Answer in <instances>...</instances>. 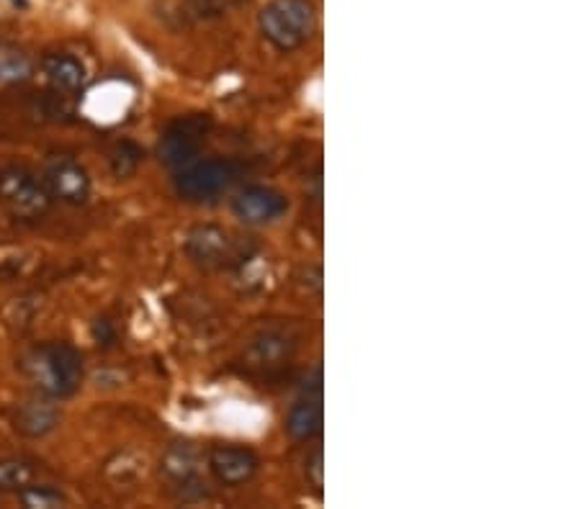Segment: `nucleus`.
Masks as SVG:
<instances>
[{
    "instance_id": "obj_9",
    "label": "nucleus",
    "mask_w": 579,
    "mask_h": 509,
    "mask_svg": "<svg viewBox=\"0 0 579 509\" xmlns=\"http://www.w3.org/2000/svg\"><path fill=\"white\" fill-rule=\"evenodd\" d=\"M322 373L317 370L312 386H307L304 393L291 404L286 430L297 440H312L322 432Z\"/></svg>"
},
{
    "instance_id": "obj_15",
    "label": "nucleus",
    "mask_w": 579,
    "mask_h": 509,
    "mask_svg": "<svg viewBox=\"0 0 579 509\" xmlns=\"http://www.w3.org/2000/svg\"><path fill=\"white\" fill-rule=\"evenodd\" d=\"M34 466L23 461H0V491H19L31 484Z\"/></svg>"
},
{
    "instance_id": "obj_16",
    "label": "nucleus",
    "mask_w": 579,
    "mask_h": 509,
    "mask_svg": "<svg viewBox=\"0 0 579 509\" xmlns=\"http://www.w3.org/2000/svg\"><path fill=\"white\" fill-rule=\"evenodd\" d=\"M286 343H289V337L283 335H276V332H266V335H260L258 339L253 343V358L262 362V366H270L274 360H281L286 355Z\"/></svg>"
},
{
    "instance_id": "obj_6",
    "label": "nucleus",
    "mask_w": 579,
    "mask_h": 509,
    "mask_svg": "<svg viewBox=\"0 0 579 509\" xmlns=\"http://www.w3.org/2000/svg\"><path fill=\"white\" fill-rule=\"evenodd\" d=\"M42 185L52 201L81 206L90 196V175L73 158H50L42 167Z\"/></svg>"
},
{
    "instance_id": "obj_1",
    "label": "nucleus",
    "mask_w": 579,
    "mask_h": 509,
    "mask_svg": "<svg viewBox=\"0 0 579 509\" xmlns=\"http://www.w3.org/2000/svg\"><path fill=\"white\" fill-rule=\"evenodd\" d=\"M29 383L50 399H67L83 383V358L65 343H46L29 350L21 360Z\"/></svg>"
},
{
    "instance_id": "obj_12",
    "label": "nucleus",
    "mask_w": 579,
    "mask_h": 509,
    "mask_svg": "<svg viewBox=\"0 0 579 509\" xmlns=\"http://www.w3.org/2000/svg\"><path fill=\"white\" fill-rule=\"evenodd\" d=\"M42 75L54 90L75 93L81 90L85 83V65L75 54L52 52L42 59Z\"/></svg>"
},
{
    "instance_id": "obj_18",
    "label": "nucleus",
    "mask_w": 579,
    "mask_h": 509,
    "mask_svg": "<svg viewBox=\"0 0 579 509\" xmlns=\"http://www.w3.org/2000/svg\"><path fill=\"white\" fill-rule=\"evenodd\" d=\"M312 474H314V484L322 486V451L314 453V461H312Z\"/></svg>"
},
{
    "instance_id": "obj_5",
    "label": "nucleus",
    "mask_w": 579,
    "mask_h": 509,
    "mask_svg": "<svg viewBox=\"0 0 579 509\" xmlns=\"http://www.w3.org/2000/svg\"><path fill=\"white\" fill-rule=\"evenodd\" d=\"M208 129H212V121H208V116L201 113L183 116V119L170 123L160 139L162 162L175 170L189 165V162L199 158V150L206 142Z\"/></svg>"
},
{
    "instance_id": "obj_14",
    "label": "nucleus",
    "mask_w": 579,
    "mask_h": 509,
    "mask_svg": "<svg viewBox=\"0 0 579 509\" xmlns=\"http://www.w3.org/2000/svg\"><path fill=\"white\" fill-rule=\"evenodd\" d=\"M19 494V499L23 501V507L29 509H54V507H65L67 499L65 494L52 489V486H31L26 484L23 489L15 491Z\"/></svg>"
},
{
    "instance_id": "obj_2",
    "label": "nucleus",
    "mask_w": 579,
    "mask_h": 509,
    "mask_svg": "<svg viewBox=\"0 0 579 509\" xmlns=\"http://www.w3.org/2000/svg\"><path fill=\"white\" fill-rule=\"evenodd\" d=\"M317 8L312 0H270L260 11V31L278 50H297L314 34Z\"/></svg>"
},
{
    "instance_id": "obj_13",
    "label": "nucleus",
    "mask_w": 579,
    "mask_h": 509,
    "mask_svg": "<svg viewBox=\"0 0 579 509\" xmlns=\"http://www.w3.org/2000/svg\"><path fill=\"white\" fill-rule=\"evenodd\" d=\"M34 75V62L19 46L0 42V85L26 83Z\"/></svg>"
},
{
    "instance_id": "obj_10",
    "label": "nucleus",
    "mask_w": 579,
    "mask_h": 509,
    "mask_svg": "<svg viewBox=\"0 0 579 509\" xmlns=\"http://www.w3.org/2000/svg\"><path fill=\"white\" fill-rule=\"evenodd\" d=\"M208 468L227 486L250 481L258 470V455L245 445H216L208 453Z\"/></svg>"
},
{
    "instance_id": "obj_17",
    "label": "nucleus",
    "mask_w": 579,
    "mask_h": 509,
    "mask_svg": "<svg viewBox=\"0 0 579 509\" xmlns=\"http://www.w3.org/2000/svg\"><path fill=\"white\" fill-rule=\"evenodd\" d=\"M162 466H165L168 474L175 476V478H183V476L193 474V461L189 458V453H183V447H173V451L168 453V458H165V463H162Z\"/></svg>"
},
{
    "instance_id": "obj_3",
    "label": "nucleus",
    "mask_w": 579,
    "mask_h": 509,
    "mask_svg": "<svg viewBox=\"0 0 579 509\" xmlns=\"http://www.w3.org/2000/svg\"><path fill=\"white\" fill-rule=\"evenodd\" d=\"M0 204L15 219H42L50 212L52 198L36 175L19 165H8L0 170Z\"/></svg>"
},
{
    "instance_id": "obj_8",
    "label": "nucleus",
    "mask_w": 579,
    "mask_h": 509,
    "mask_svg": "<svg viewBox=\"0 0 579 509\" xmlns=\"http://www.w3.org/2000/svg\"><path fill=\"white\" fill-rule=\"evenodd\" d=\"M286 208H289V201L283 193L266 188V185H250L232 198V212L245 224H270L283 216Z\"/></svg>"
},
{
    "instance_id": "obj_11",
    "label": "nucleus",
    "mask_w": 579,
    "mask_h": 509,
    "mask_svg": "<svg viewBox=\"0 0 579 509\" xmlns=\"http://www.w3.org/2000/svg\"><path fill=\"white\" fill-rule=\"evenodd\" d=\"M54 399L39 397L29 399L15 409V430L26 437H44L60 424V409L52 404Z\"/></svg>"
},
{
    "instance_id": "obj_4",
    "label": "nucleus",
    "mask_w": 579,
    "mask_h": 509,
    "mask_svg": "<svg viewBox=\"0 0 579 509\" xmlns=\"http://www.w3.org/2000/svg\"><path fill=\"white\" fill-rule=\"evenodd\" d=\"M237 165L232 160H193L175 175V191L183 198L204 201L219 196L235 183Z\"/></svg>"
},
{
    "instance_id": "obj_7",
    "label": "nucleus",
    "mask_w": 579,
    "mask_h": 509,
    "mask_svg": "<svg viewBox=\"0 0 579 509\" xmlns=\"http://www.w3.org/2000/svg\"><path fill=\"white\" fill-rule=\"evenodd\" d=\"M185 250L191 260H196L204 268H224L237 258V245L227 229L222 227H196L185 237Z\"/></svg>"
}]
</instances>
